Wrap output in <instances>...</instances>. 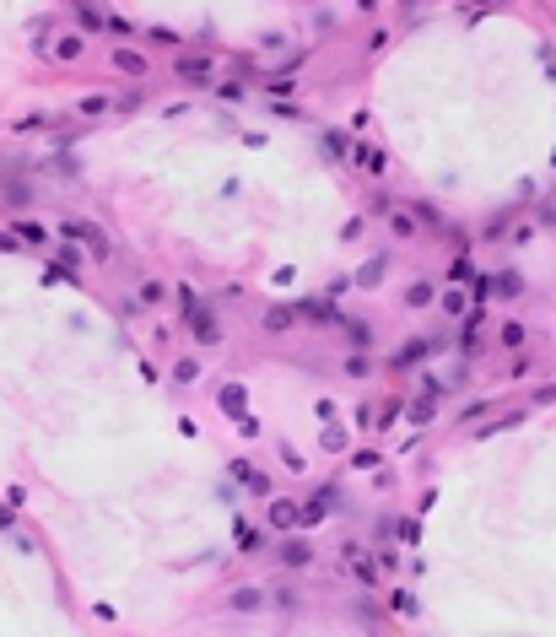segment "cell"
Here are the masks:
<instances>
[{
    "mask_svg": "<svg viewBox=\"0 0 556 637\" xmlns=\"http://www.w3.org/2000/svg\"><path fill=\"white\" fill-rule=\"evenodd\" d=\"M60 238H65V243H87L98 260L108 254V232H103V227H92V222H82V216H65V222H60Z\"/></svg>",
    "mask_w": 556,
    "mask_h": 637,
    "instance_id": "1",
    "label": "cell"
},
{
    "mask_svg": "<svg viewBox=\"0 0 556 637\" xmlns=\"http://www.w3.org/2000/svg\"><path fill=\"white\" fill-rule=\"evenodd\" d=\"M173 70H179L184 82H195V87H211V76H216V65H211L206 54H179V60H173Z\"/></svg>",
    "mask_w": 556,
    "mask_h": 637,
    "instance_id": "2",
    "label": "cell"
},
{
    "mask_svg": "<svg viewBox=\"0 0 556 637\" xmlns=\"http://www.w3.org/2000/svg\"><path fill=\"white\" fill-rule=\"evenodd\" d=\"M189 335H195V340H200V346H216V340H222V324H216V313H195V319H189Z\"/></svg>",
    "mask_w": 556,
    "mask_h": 637,
    "instance_id": "3",
    "label": "cell"
},
{
    "mask_svg": "<svg viewBox=\"0 0 556 637\" xmlns=\"http://www.w3.org/2000/svg\"><path fill=\"white\" fill-rule=\"evenodd\" d=\"M297 518H303V508H297V502H287V497H276V502H270V524H276V530H292Z\"/></svg>",
    "mask_w": 556,
    "mask_h": 637,
    "instance_id": "4",
    "label": "cell"
},
{
    "mask_svg": "<svg viewBox=\"0 0 556 637\" xmlns=\"http://www.w3.org/2000/svg\"><path fill=\"white\" fill-rule=\"evenodd\" d=\"M281 562H287V567H308V562H313V546H308V540H297V534H292L287 546H281Z\"/></svg>",
    "mask_w": 556,
    "mask_h": 637,
    "instance_id": "5",
    "label": "cell"
},
{
    "mask_svg": "<svg viewBox=\"0 0 556 637\" xmlns=\"http://www.w3.org/2000/svg\"><path fill=\"white\" fill-rule=\"evenodd\" d=\"M340 335H346V346H356V351L373 346V329L362 324V319H340Z\"/></svg>",
    "mask_w": 556,
    "mask_h": 637,
    "instance_id": "6",
    "label": "cell"
},
{
    "mask_svg": "<svg viewBox=\"0 0 556 637\" xmlns=\"http://www.w3.org/2000/svg\"><path fill=\"white\" fill-rule=\"evenodd\" d=\"M216 400H222V411H227V416H243L248 389H243V384H222V394H216Z\"/></svg>",
    "mask_w": 556,
    "mask_h": 637,
    "instance_id": "7",
    "label": "cell"
},
{
    "mask_svg": "<svg viewBox=\"0 0 556 637\" xmlns=\"http://www.w3.org/2000/svg\"><path fill=\"white\" fill-rule=\"evenodd\" d=\"M297 324V308H287V303H276V308H265V329L270 335H281V329Z\"/></svg>",
    "mask_w": 556,
    "mask_h": 637,
    "instance_id": "8",
    "label": "cell"
},
{
    "mask_svg": "<svg viewBox=\"0 0 556 637\" xmlns=\"http://www.w3.org/2000/svg\"><path fill=\"white\" fill-rule=\"evenodd\" d=\"M443 346V340H437V335H421V340H411V346L400 351V357H394V362H400V368H405V362H416V357H433V351Z\"/></svg>",
    "mask_w": 556,
    "mask_h": 637,
    "instance_id": "9",
    "label": "cell"
},
{
    "mask_svg": "<svg viewBox=\"0 0 556 637\" xmlns=\"http://www.w3.org/2000/svg\"><path fill=\"white\" fill-rule=\"evenodd\" d=\"M297 313H303V319H313V324H340V313H335L330 303H297Z\"/></svg>",
    "mask_w": 556,
    "mask_h": 637,
    "instance_id": "10",
    "label": "cell"
},
{
    "mask_svg": "<svg viewBox=\"0 0 556 637\" xmlns=\"http://www.w3.org/2000/svg\"><path fill=\"white\" fill-rule=\"evenodd\" d=\"M492 297H518V292H524V276H518V270H502V276H492Z\"/></svg>",
    "mask_w": 556,
    "mask_h": 637,
    "instance_id": "11",
    "label": "cell"
},
{
    "mask_svg": "<svg viewBox=\"0 0 556 637\" xmlns=\"http://www.w3.org/2000/svg\"><path fill=\"white\" fill-rule=\"evenodd\" d=\"M11 232H17L22 243H38V248H49V227H43V222H17Z\"/></svg>",
    "mask_w": 556,
    "mask_h": 637,
    "instance_id": "12",
    "label": "cell"
},
{
    "mask_svg": "<svg viewBox=\"0 0 556 637\" xmlns=\"http://www.w3.org/2000/svg\"><path fill=\"white\" fill-rule=\"evenodd\" d=\"M384 270H389V260H384V254H378V260H368V265L356 270V287H378V281H384Z\"/></svg>",
    "mask_w": 556,
    "mask_h": 637,
    "instance_id": "13",
    "label": "cell"
},
{
    "mask_svg": "<svg viewBox=\"0 0 556 637\" xmlns=\"http://www.w3.org/2000/svg\"><path fill=\"white\" fill-rule=\"evenodd\" d=\"M227 605H232V610H260V605H265V589H232Z\"/></svg>",
    "mask_w": 556,
    "mask_h": 637,
    "instance_id": "14",
    "label": "cell"
},
{
    "mask_svg": "<svg viewBox=\"0 0 556 637\" xmlns=\"http://www.w3.org/2000/svg\"><path fill=\"white\" fill-rule=\"evenodd\" d=\"M232 475H238V481H243V486H248L254 497H265V492H270V481H265L260 470H248V465H232Z\"/></svg>",
    "mask_w": 556,
    "mask_h": 637,
    "instance_id": "15",
    "label": "cell"
},
{
    "mask_svg": "<svg viewBox=\"0 0 556 637\" xmlns=\"http://www.w3.org/2000/svg\"><path fill=\"white\" fill-rule=\"evenodd\" d=\"M238 546H243V556H260V551H265V534L248 530V524H238Z\"/></svg>",
    "mask_w": 556,
    "mask_h": 637,
    "instance_id": "16",
    "label": "cell"
},
{
    "mask_svg": "<svg viewBox=\"0 0 556 637\" xmlns=\"http://www.w3.org/2000/svg\"><path fill=\"white\" fill-rule=\"evenodd\" d=\"M518 421H524V411H502L497 421H486V427L475 432V437H492V432H508V427H518Z\"/></svg>",
    "mask_w": 556,
    "mask_h": 637,
    "instance_id": "17",
    "label": "cell"
},
{
    "mask_svg": "<svg viewBox=\"0 0 556 637\" xmlns=\"http://www.w3.org/2000/svg\"><path fill=\"white\" fill-rule=\"evenodd\" d=\"M433 297H437V292L427 287V281H411V292H405V303H411V308H427Z\"/></svg>",
    "mask_w": 556,
    "mask_h": 637,
    "instance_id": "18",
    "label": "cell"
},
{
    "mask_svg": "<svg viewBox=\"0 0 556 637\" xmlns=\"http://www.w3.org/2000/svg\"><path fill=\"white\" fill-rule=\"evenodd\" d=\"M114 60H119V70H130V76H146V60L135 54V49H119Z\"/></svg>",
    "mask_w": 556,
    "mask_h": 637,
    "instance_id": "19",
    "label": "cell"
},
{
    "mask_svg": "<svg viewBox=\"0 0 556 637\" xmlns=\"http://www.w3.org/2000/svg\"><path fill=\"white\" fill-rule=\"evenodd\" d=\"M179 308H184V319H195L206 303H200V292H195V287H179Z\"/></svg>",
    "mask_w": 556,
    "mask_h": 637,
    "instance_id": "20",
    "label": "cell"
},
{
    "mask_svg": "<svg viewBox=\"0 0 556 637\" xmlns=\"http://www.w3.org/2000/svg\"><path fill=\"white\" fill-rule=\"evenodd\" d=\"M108 108H119V103H108V98H98V92H92V98H82V103H76V114H87V119H92V114H108Z\"/></svg>",
    "mask_w": 556,
    "mask_h": 637,
    "instance_id": "21",
    "label": "cell"
},
{
    "mask_svg": "<svg viewBox=\"0 0 556 637\" xmlns=\"http://www.w3.org/2000/svg\"><path fill=\"white\" fill-rule=\"evenodd\" d=\"M76 22H82L87 33H92V27H103L108 17H103V11H98V6H76Z\"/></svg>",
    "mask_w": 556,
    "mask_h": 637,
    "instance_id": "22",
    "label": "cell"
},
{
    "mask_svg": "<svg viewBox=\"0 0 556 637\" xmlns=\"http://www.w3.org/2000/svg\"><path fill=\"white\" fill-rule=\"evenodd\" d=\"M346 151H351V141L340 130H330V135H324V157H346Z\"/></svg>",
    "mask_w": 556,
    "mask_h": 637,
    "instance_id": "23",
    "label": "cell"
},
{
    "mask_svg": "<svg viewBox=\"0 0 556 637\" xmlns=\"http://www.w3.org/2000/svg\"><path fill=\"white\" fill-rule=\"evenodd\" d=\"M351 287H356V276H335L330 287H324V297H330V303H340V297H346Z\"/></svg>",
    "mask_w": 556,
    "mask_h": 637,
    "instance_id": "24",
    "label": "cell"
},
{
    "mask_svg": "<svg viewBox=\"0 0 556 637\" xmlns=\"http://www.w3.org/2000/svg\"><path fill=\"white\" fill-rule=\"evenodd\" d=\"M389 227L400 232V238H411V232H416V216H405V211H389Z\"/></svg>",
    "mask_w": 556,
    "mask_h": 637,
    "instance_id": "25",
    "label": "cell"
},
{
    "mask_svg": "<svg viewBox=\"0 0 556 637\" xmlns=\"http://www.w3.org/2000/svg\"><path fill=\"white\" fill-rule=\"evenodd\" d=\"M324 449H330V454L346 449V427H324Z\"/></svg>",
    "mask_w": 556,
    "mask_h": 637,
    "instance_id": "26",
    "label": "cell"
},
{
    "mask_svg": "<svg viewBox=\"0 0 556 637\" xmlns=\"http://www.w3.org/2000/svg\"><path fill=\"white\" fill-rule=\"evenodd\" d=\"M54 54H60V60H76V54H82V38H76V33H70V38H60V49H54Z\"/></svg>",
    "mask_w": 556,
    "mask_h": 637,
    "instance_id": "27",
    "label": "cell"
},
{
    "mask_svg": "<svg viewBox=\"0 0 556 637\" xmlns=\"http://www.w3.org/2000/svg\"><path fill=\"white\" fill-rule=\"evenodd\" d=\"M524 335H529V329L518 324V319H513V324H502V340H508V346H524Z\"/></svg>",
    "mask_w": 556,
    "mask_h": 637,
    "instance_id": "28",
    "label": "cell"
},
{
    "mask_svg": "<svg viewBox=\"0 0 556 637\" xmlns=\"http://www.w3.org/2000/svg\"><path fill=\"white\" fill-rule=\"evenodd\" d=\"M195 378H200V368H195V362H179V368H173V384H195Z\"/></svg>",
    "mask_w": 556,
    "mask_h": 637,
    "instance_id": "29",
    "label": "cell"
},
{
    "mask_svg": "<svg viewBox=\"0 0 556 637\" xmlns=\"http://www.w3.org/2000/svg\"><path fill=\"white\" fill-rule=\"evenodd\" d=\"M163 292H167L163 281H146V287H141V303H163Z\"/></svg>",
    "mask_w": 556,
    "mask_h": 637,
    "instance_id": "30",
    "label": "cell"
},
{
    "mask_svg": "<svg viewBox=\"0 0 556 637\" xmlns=\"http://www.w3.org/2000/svg\"><path fill=\"white\" fill-rule=\"evenodd\" d=\"M416 222H427V227H443V216H437V211L427 206V200H421V206H416Z\"/></svg>",
    "mask_w": 556,
    "mask_h": 637,
    "instance_id": "31",
    "label": "cell"
},
{
    "mask_svg": "<svg viewBox=\"0 0 556 637\" xmlns=\"http://www.w3.org/2000/svg\"><path fill=\"white\" fill-rule=\"evenodd\" d=\"M238 432H243V437H260V421H254V411L238 416Z\"/></svg>",
    "mask_w": 556,
    "mask_h": 637,
    "instance_id": "32",
    "label": "cell"
},
{
    "mask_svg": "<svg viewBox=\"0 0 556 637\" xmlns=\"http://www.w3.org/2000/svg\"><path fill=\"white\" fill-rule=\"evenodd\" d=\"M411 421H433V400H416V405H411Z\"/></svg>",
    "mask_w": 556,
    "mask_h": 637,
    "instance_id": "33",
    "label": "cell"
},
{
    "mask_svg": "<svg viewBox=\"0 0 556 637\" xmlns=\"http://www.w3.org/2000/svg\"><path fill=\"white\" fill-rule=\"evenodd\" d=\"M389 605H394V610H400V616H416V599H411V594H394Z\"/></svg>",
    "mask_w": 556,
    "mask_h": 637,
    "instance_id": "34",
    "label": "cell"
},
{
    "mask_svg": "<svg viewBox=\"0 0 556 637\" xmlns=\"http://www.w3.org/2000/svg\"><path fill=\"white\" fill-rule=\"evenodd\" d=\"M146 38H151V43H179V33H167V27H146Z\"/></svg>",
    "mask_w": 556,
    "mask_h": 637,
    "instance_id": "35",
    "label": "cell"
},
{
    "mask_svg": "<svg viewBox=\"0 0 556 637\" xmlns=\"http://www.w3.org/2000/svg\"><path fill=\"white\" fill-rule=\"evenodd\" d=\"M54 254H60V265H65V270H70V265H76V260H82V254H76V248H70V243H54Z\"/></svg>",
    "mask_w": 556,
    "mask_h": 637,
    "instance_id": "36",
    "label": "cell"
},
{
    "mask_svg": "<svg viewBox=\"0 0 556 637\" xmlns=\"http://www.w3.org/2000/svg\"><path fill=\"white\" fill-rule=\"evenodd\" d=\"M535 405H556V389L546 384V389H535Z\"/></svg>",
    "mask_w": 556,
    "mask_h": 637,
    "instance_id": "37",
    "label": "cell"
}]
</instances>
